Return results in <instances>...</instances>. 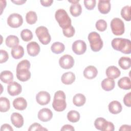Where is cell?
<instances>
[{
  "mask_svg": "<svg viewBox=\"0 0 131 131\" xmlns=\"http://www.w3.org/2000/svg\"><path fill=\"white\" fill-rule=\"evenodd\" d=\"M101 85L102 88L105 91H110L114 89L115 82L112 79L107 78L103 79L101 82Z\"/></svg>",
  "mask_w": 131,
  "mask_h": 131,
  "instance_id": "24",
  "label": "cell"
},
{
  "mask_svg": "<svg viewBox=\"0 0 131 131\" xmlns=\"http://www.w3.org/2000/svg\"><path fill=\"white\" fill-rule=\"evenodd\" d=\"M111 28L113 33L117 36L122 35L125 31L124 24L119 18H114L111 21Z\"/></svg>",
  "mask_w": 131,
  "mask_h": 131,
  "instance_id": "7",
  "label": "cell"
},
{
  "mask_svg": "<svg viewBox=\"0 0 131 131\" xmlns=\"http://www.w3.org/2000/svg\"><path fill=\"white\" fill-rule=\"evenodd\" d=\"M22 91L21 85L16 81H12L7 86V92L8 94L12 96L19 95Z\"/></svg>",
  "mask_w": 131,
  "mask_h": 131,
  "instance_id": "12",
  "label": "cell"
},
{
  "mask_svg": "<svg viewBox=\"0 0 131 131\" xmlns=\"http://www.w3.org/2000/svg\"><path fill=\"white\" fill-rule=\"evenodd\" d=\"M1 131H5V130L13 131V129L10 125H9L8 124H4L1 126Z\"/></svg>",
  "mask_w": 131,
  "mask_h": 131,
  "instance_id": "43",
  "label": "cell"
},
{
  "mask_svg": "<svg viewBox=\"0 0 131 131\" xmlns=\"http://www.w3.org/2000/svg\"><path fill=\"white\" fill-rule=\"evenodd\" d=\"M130 125H126V124H124V125H122L120 128H119V130L120 131H123V130H130L131 129V127H130Z\"/></svg>",
  "mask_w": 131,
  "mask_h": 131,
  "instance_id": "47",
  "label": "cell"
},
{
  "mask_svg": "<svg viewBox=\"0 0 131 131\" xmlns=\"http://www.w3.org/2000/svg\"><path fill=\"white\" fill-rule=\"evenodd\" d=\"M91 50L94 52L99 51L103 47V41L100 35L96 32H92L88 35Z\"/></svg>",
  "mask_w": 131,
  "mask_h": 131,
  "instance_id": "5",
  "label": "cell"
},
{
  "mask_svg": "<svg viewBox=\"0 0 131 131\" xmlns=\"http://www.w3.org/2000/svg\"><path fill=\"white\" fill-rule=\"evenodd\" d=\"M55 17L59 26L62 29H66L71 25V19L66 10L62 9L57 10L55 14Z\"/></svg>",
  "mask_w": 131,
  "mask_h": 131,
  "instance_id": "4",
  "label": "cell"
},
{
  "mask_svg": "<svg viewBox=\"0 0 131 131\" xmlns=\"http://www.w3.org/2000/svg\"><path fill=\"white\" fill-rule=\"evenodd\" d=\"M59 64L60 67L62 69H69L73 67L74 59L71 55L66 54L59 58Z\"/></svg>",
  "mask_w": 131,
  "mask_h": 131,
  "instance_id": "9",
  "label": "cell"
},
{
  "mask_svg": "<svg viewBox=\"0 0 131 131\" xmlns=\"http://www.w3.org/2000/svg\"><path fill=\"white\" fill-rule=\"evenodd\" d=\"M105 74L108 78L114 79L117 78L120 76L121 72L117 67L112 66L108 67L106 69Z\"/></svg>",
  "mask_w": 131,
  "mask_h": 131,
  "instance_id": "18",
  "label": "cell"
},
{
  "mask_svg": "<svg viewBox=\"0 0 131 131\" xmlns=\"http://www.w3.org/2000/svg\"><path fill=\"white\" fill-rule=\"evenodd\" d=\"M20 37L23 40L27 42L30 41L33 38V35L31 30L29 29H24L20 33Z\"/></svg>",
  "mask_w": 131,
  "mask_h": 131,
  "instance_id": "35",
  "label": "cell"
},
{
  "mask_svg": "<svg viewBox=\"0 0 131 131\" xmlns=\"http://www.w3.org/2000/svg\"><path fill=\"white\" fill-rule=\"evenodd\" d=\"M131 93L129 92L128 93L125 94L123 98V102L124 104L130 107L131 106Z\"/></svg>",
  "mask_w": 131,
  "mask_h": 131,
  "instance_id": "42",
  "label": "cell"
},
{
  "mask_svg": "<svg viewBox=\"0 0 131 131\" xmlns=\"http://www.w3.org/2000/svg\"><path fill=\"white\" fill-rule=\"evenodd\" d=\"M69 2L72 3L70 8V11L71 15L74 17L79 16L82 12V7L79 3V1H69Z\"/></svg>",
  "mask_w": 131,
  "mask_h": 131,
  "instance_id": "15",
  "label": "cell"
},
{
  "mask_svg": "<svg viewBox=\"0 0 131 131\" xmlns=\"http://www.w3.org/2000/svg\"><path fill=\"white\" fill-rule=\"evenodd\" d=\"M75 75L72 72H68L63 73L61 77V82L67 85L72 84L75 80Z\"/></svg>",
  "mask_w": 131,
  "mask_h": 131,
  "instance_id": "21",
  "label": "cell"
},
{
  "mask_svg": "<svg viewBox=\"0 0 131 131\" xmlns=\"http://www.w3.org/2000/svg\"><path fill=\"white\" fill-rule=\"evenodd\" d=\"M0 53H1L0 63H3L4 62H6L9 58V55L7 52L5 50H1Z\"/></svg>",
  "mask_w": 131,
  "mask_h": 131,
  "instance_id": "41",
  "label": "cell"
},
{
  "mask_svg": "<svg viewBox=\"0 0 131 131\" xmlns=\"http://www.w3.org/2000/svg\"><path fill=\"white\" fill-rule=\"evenodd\" d=\"M110 112L113 114H117L120 113L122 110L121 103L116 100L111 102L108 106Z\"/></svg>",
  "mask_w": 131,
  "mask_h": 131,
  "instance_id": "22",
  "label": "cell"
},
{
  "mask_svg": "<svg viewBox=\"0 0 131 131\" xmlns=\"http://www.w3.org/2000/svg\"><path fill=\"white\" fill-rule=\"evenodd\" d=\"M72 50L77 55H82L86 50L85 42L82 40H77L72 44Z\"/></svg>",
  "mask_w": 131,
  "mask_h": 131,
  "instance_id": "10",
  "label": "cell"
},
{
  "mask_svg": "<svg viewBox=\"0 0 131 131\" xmlns=\"http://www.w3.org/2000/svg\"><path fill=\"white\" fill-rule=\"evenodd\" d=\"M80 115L79 112L75 110H71L67 114L68 120L72 123L78 122L80 119Z\"/></svg>",
  "mask_w": 131,
  "mask_h": 131,
  "instance_id": "33",
  "label": "cell"
},
{
  "mask_svg": "<svg viewBox=\"0 0 131 131\" xmlns=\"http://www.w3.org/2000/svg\"><path fill=\"white\" fill-rule=\"evenodd\" d=\"M5 42L7 47L12 48L18 45L19 40L16 36L10 35L7 37Z\"/></svg>",
  "mask_w": 131,
  "mask_h": 131,
  "instance_id": "28",
  "label": "cell"
},
{
  "mask_svg": "<svg viewBox=\"0 0 131 131\" xmlns=\"http://www.w3.org/2000/svg\"><path fill=\"white\" fill-rule=\"evenodd\" d=\"M83 76L88 79H92L95 78L98 74V71L96 67L89 66L85 68L83 72Z\"/></svg>",
  "mask_w": 131,
  "mask_h": 131,
  "instance_id": "17",
  "label": "cell"
},
{
  "mask_svg": "<svg viewBox=\"0 0 131 131\" xmlns=\"http://www.w3.org/2000/svg\"><path fill=\"white\" fill-rule=\"evenodd\" d=\"M26 1H23V0H19V1H11V2L14 3L16 5H23V4H24L25 3H26Z\"/></svg>",
  "mask_w": 131,
  "mask_h": 131,
  "instance_id": "48",
  "label": "cell"
},
{
  "mask_svg": "<svg viewBox=\"0 0 131 131\" xmlns=\"http://www.w3.org/2000/svg\"><path fill=\"white\" fill-rule=\"evenodd\" d=\"M23 18L20 14L18 13H12L10 14L7 18V24L11 28H17L22 25Z\"/></svg>",
  "mask_w": 131,
  "mask_h": 131,
  "instance_id": "8",
  "label": "cell"
},
{
  "mask_svg": "<svg viewBox=\"0 0 131 131\" xmlns=\"http://www.w3.org/2000/svg\"><path fill=\"white\" fill-rule=\"evenodd\" d=\"M61 131H66V130H68V131H74L75 130V128L73 126L70 124H66L64 125L62 128H61Z\"/></svg>",
  "mask_w": 131,
  "mask_h": 131,
  "instance_id": "44",
  "label": "cell"
},
{
  "mask_svg": "<svg viewBox=\"0 0 131 131\" xmlns=\"http://www.w3.org/2000/svg\"><path fill=\"white\" fill-rule=\"evenodd\" d=\"M27 50L28 54L32 57L37 56L40 52V47L35 41H31L27 44Z\"/></svg>",
  "mask_w": 131,
  "mask_h": 131,
  "instance_id": "14",
  "label": "cell"
},
{
  "mask_svg": "<svg viewBox=\"0 0 131 131\" xmlns=\"http://www.w3.org/2000/svg\"><path fill=\"white\" fill-rule=\"evenodd\" d=\"M38 118L42 122H47L50 121L53 117L52 111L48 108H43L38 113Z\"/></svg>",
  "mask_w": 131,
  "mask_h": 131,
  "instance_id": "13",
  "label": "cell"
},
{
  "mask_svg": "<svg viewBox=\"0 0 131 131\" xmlns=\"http://www.w3.org/2000/svg\"><path fill=\"white\" fill-rule=\"evenodd\" d=\"M11 54L12 57L16 59H18L23 57L24 55V48L21 46H17L12 48Z\"/></svg>",
  "mask_w": 131,
  "mask_h": 131,
  "instance_id": "25",
  "label": "cell"
},
{
  "mask_svg": "<svg viewBox=\"0 0 131 131\" xmlns=\"http://www.w3.org/2000/svg\"><path fill=\"white\" fill-rule=\"evenodd\" d=\"M53 1L52 0H45V1H40L41 4L44 7H49L52 5Z\"/></svg>",
  "mask_w": 131,
  "mask_h": 131,
  "instance_id": "45",
  "label": "cell"
},
{
  "mask_svg": "<svg viewBox=\"0 0 131 131\" xmlns=\"http://www.w3.org/2000/svg\"><path fill=\"white\" fill-rule=\"evenodd\" d=\"M108 123V121L106 120L104 118L99 117L97 118L94 121V126L96 129L105 131V128L107 126Z\"/></svg>",
  "mask_w": 131,
  "mask_h": 131,
  "instance_id": "27",
  "label": "cell"
},
{
  "mask_svg": "<svg viewBox=\"0 0 131 131\" xmlns=\"http://www.w3.org/2000/svg\"><path fill=\"white\" fill-rule=\"evenodd\" d=\"M118 86L123 90H129L131 88L130 79L128 77H123L120 78L118 81Z\"/></svg>",
  "mask_w": 131,
  "mask_h": 131,
  "instance_id": "26",
  "label": "cell"
},
{
  "mask_svg": "<svg viewBox=\"0 0 131 131\" xmlns=\"http://www.w3.org/2000/svg\"><path fill=\"white\" fill-rule=\"evenodd\" d=\"M62 32L63 35L67 37H71L74 36L75 34V29L71 25L69 27L62 29Z\"/></svg>",
  "mask_w": 131,
  "mask_h": 131,
  "instance_id": "38",
  "label": "cell"
},
{
  "mask_svg": "<svg viewBox=\"0 0 131 131\" xmlns=\"http://www.w3.org/2000/svg\"><path fill=\"white\" fill-rule=\"evenodd\" d=\"M95 26L96 29L100 32L104 31L107 28V23L105 20L102 19L97 20Z\"/></svg>",
  "mask_w": 131,
  "mask_h": 131,
  "instance_id": "37",
  "label": "cell"
},
{
  "mask_svg": "<svg viewBox=\"0 0 131 131\" xmlns=\"http://www.w3.org/2000/svg\"><path fill=\"white\" fill-rule=\"evenodd\" d=\"M28 130L32 131V130H48V129L46 128L43 127L40 124L38 123H34L31 124L29 128H28Z\"/></svg>",
  "mask_w": 131,
  "mask_h": 131,
  "instance_id": "40",
  "label": "cell"
},
{
  "mask_svg": "<svg viewBox=\"0 0 131 131\" xmlns=\"http://www.w3.org/2000/svg\"><path fill=\"white\" fill-rule=\"evenodd\" d=\"M111 5L110 1L99 0L98 1V9L101 13L107 14L111 10Z\"/></svg>",
  "mask_w": 131,
  "mask_h": 131,
  "instance_id": "19",
  "label": "cell"
},
{
  "mask_svg": "<svg viewBox=\"0 0 131 131\" xmlns=\"http://www.w3.org/2000/svg\"><path fill=\"white\" fill-rule=\"evenodd\" d=\"M35 33L39 40L43 45H46L50 43L51 37L47 28L45 26H39L36 29Z\"/></svg>",
  "mask_w": 131,
  "mask_h": 131,
  "instance_id": "6",
  "label": "cell"
},
{
  "mask_svg": "<svg viewBox=\"0 0 131 131\" xmlns=\"http://www.w3.org/2000/svg\"><path fill=\"white\" fill-rule=\"evenodd\" d=\"M10 108V103L9 100L6 97H2L0 98V111L1 112H6Z\"/></svg>",
  "mask_w": 131,
  "mask_h": 131,
  "instance_id": "32",
  "label": "cell"
},
{
  "mask_svg": "<svg viewBox=\"0 0 131 131\" xmlns=\"http://www.w3.org/2000/svg\"><path fill=\"white\" fill-rule=\"evenodd\" d=\"M11 121L14 126L20 128L24 125V118L21 115L18 113H13L11 116Z\"/></svg>",
  "mask_w": 131,
  "mask_h": 131,
  "instance_id": "16",
  "label": "cell"
},
{
  "mask_svg": "<svg viewBox=\"0 0 131 131\" xmlns=\"http://www.w3.org/2000/svg\"><path fill=\"white\" fill-rule=\"evenodd\" d=\"M30 62L27 59L20 61L16 67V77L20 81L25 82L28 80L31 77V72L29 71L30 68Z\"/></svg>",
  "mask_w": 131,
  "mask_h": 131,
  "instance_id": "1",
  "label": "cell"
},
{
  "mask_svg": "<svg viewBox=\"0 0 131 131\" xmlns=\"http://www.w3.org/2000/svg\"><path fill=\"white\" fill-rule=\"evenodd\" d=\"M119 66L123 70H127L131 66V59L128 57H121L118 61Z\"/></svg>",
  "mask_w": 131,
  "mask_h": 131,
  "instance_id": "30",
  "label": "cell"
},
{
  "mask_svg": "<svg viewBox=\"0 0 131 131\" xmlns=\"http://www.w3.org/2000/svg\"><path fill=\"white\" fill-rule=\"evenodd\" d=\"M86 101V98L83 94L78 93L76 94L73 98L74 104L78 107L81 106L84 104Z\"/></svg>",
  "mask_w": 131,
  "mask_h": 131,
  "instance_id": "29",
  "label": "cell"
},
{
  "mask_svg": "<svg viewBox=\"0 0 131 131\" xmlns=\"http://www.w3.org/2000/svg\"><path fill=\"white\" fill-rule=\"evenodd\" d=\"M0 79L3 82L9 84L13 81V75L12 73L10 71H3L1 73Z\"/></svg>",
  "mask_w": 131,
  "mask_h": 131,
  "instance_id": "23",
  "label": "cell"
},
{
  "mask_svg": "<svg viewBox=\"0 0 131 131\" xmlns=\"http://www.w3.org/2000/svg\"><path fill=\"white\" fill-rule=\"evenodd\" d=\"M13 106L17 110L23 111L27 106V102L23 97H18L13 100Z\"/></svg>",
  "mask_w": 131,
  "mask_h": 131,
  "instance_id": "20",
  "label": "cell"
},
{
  "mask_svg": "<svg viewBox=\"0 0 131 131\" xmlns=\"http://www.w3.org/2000/svg\"><path fill=\"white\" fill-rule=\"evenodd\" d=\"M26 20L27 23L30 25L36 23L37 20V16L36 12L33 11L28 12L26 15Z\"/></svg>",
  "mask_w": 131,
  "mask_h": 131,
  "instance_id": "34",
  "label": "cell"
},
{
  "mask_svg": "<svg viewBox=\"0 0 131 131\" xmlns=\"http://www.w3.org/2000/svg\"><path fill=\"white\" fill-rule=\"evenodd\" d=\"M96 1L95 0H85L84 5L85 7L89 10H93L96 6Z\"/></svg>",
  "mask_w": 131,
  "mask_h": 131,
  "instance_id": "39",
  "label": "cell"
},
{
  "mask_svg": "<svg viewBox=\"0 0 131 131\" xmlns=\"http://www.w3.org/2000/svg\"><path fill=\"white\" fill-rule=\"evenodd\" d=\"M111 45L114 50L122 53L129 54L131 53V43L129 39L115 38L112 40Z\"/></svg>",
  "mask_w": 131,
  "mask_h": 131,
  "instance_id": "2",
  "label": "cell"
},
{
  "mask_svg": "<svg viewBox=\"0 0 131 131\" xmlns=\"http://www.w3.org/2000/svg\"><path fill=\"white\" fill-rule=\"evenodd\" d=\"M114 130H115V126L113 123L111 122L108 121V123L105 131H114Z\"/></svg>",
  "mask_w": 131,
  "mask_h": 131,
  "instance_id": "46",
  "label": "cell"
},
{
  "mask_svg": "<svg viewBox=\"0 0 131 131\" xmlns=\"http://www.w3.org/2000/svg\"><path fill=\"white\" fill-rule=\"evenodd\" d=\"M36 100L37 102L41 105H47L51 100V96L50 94L46 91H40L36 96Z\"/></svg>",
  "mask_w": 131,
  "mask_h": 131,
  "instance_id": "11",
  "label": "cell"
},
{
  "mask_svg": "<svg viewBox=\"0 0 131 131\" xmlns=\"http://www.w3.org/2000/svg\"><path fill=\"white\" fill-rule=\"evenodd\" d=\"M65 47L63 43L60 42H55L51 47V50L52 52L55 54H60L64 51Z\"/></svg>",
  "mask_w": 131,
  "mask_h": 131,
  "instance_id": "31",
  "label": "cell"
},
{
  "mask_svg": "<svg viewBox=\"0 0 131 131\" xmlns=\"http://www.w3.org/2000/svg\"><path fill=\"white\" fill-rule=\"evenodd\" d=\"M121 16L126 21L130 20V6H125L121 10Z\"/></svg>",
  "mask_w": 131,
  "mask_h": 131,
  "instance_id": "36",
  "label": "cell"
},
{
  "mask_svg": "<svg viewBox=\"0 0 131 131\" xmlns=\"http://www.w3.org/2000/svg\"><path fill=\"white\" fill-rule=\"evenodd\" d=\"M66 94L62 91H58L55 92L54 96V100L52 102V107L57 112L63 111L66 107Z\"/></svg>",
  "mask_w": 131,
  "mask_h": 131,
  "instance_id": "3",
  "label": "cell"
}]
</instances>
